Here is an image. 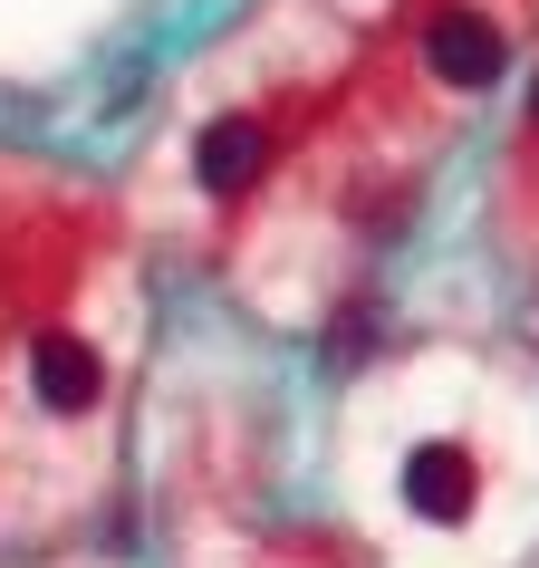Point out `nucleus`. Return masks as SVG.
Wrapping results in <instances>:
<instances>
[{
	"label": "nucleus",
	"mask_w": 539,
	"mask_h": 568,
	"mask_svg": "<svg viewBox=\"0 0 539 568\" xmlns=\"http://www.w3.org/2000/svg\"><path fill=\"white\" fill-rule=\"evenodd\" d=\"M424 59H434V78H444V88H491L510 49H501V30H491L481 10H444V20L424 30Z\"/></svg>",
	"instance_id": "1"
},
{
	"label": "nucleus",
	"mask_w": 539,
	"mask_h": 568,
	"mask_svg": "<svg viewBox=\"0 0 539 568\" xmlns=\"http://www.w3.org/2000/svg\"><path fill=\"white\" fill-rule=\"evenodd\" d=\"M30 386L49 415H88L96 395H106V357H96L88 337H39L30 347Z\"/></svg>",
	"instance_id": "3"
},
{
	"label": "nucleus",
	"mask_w": 539,
	"mask_h": 568,
	"mask_svg": "<svg viewBox=\"0 0 539 568\" xmlns=\"http://www.w3.org/2000/svg\"><path fill=\"white\" fill-rule=\"evenodd\" d=\"M270 164V135L251 116H212L203 145H193V174H203V193H241V183Z\"/></svg>",
	"instance_id": "4"
},
{
	"label": "nucleus",
	"mask_w": 539,
	"mask_h": 568,
	"mask_svg": "<svg viewBox=\"0 0 539 568\" xmlns=\"http://www.w3.org/2000/svg\"><path fill=\"white\" fill-rule=\"evenodd\" d=\"M472 491H481V473H472V453L462 444H415L405 453V501L424 510V520H472Z\"/></svg>",
	"instance_id": "2"
}]
</instances>
